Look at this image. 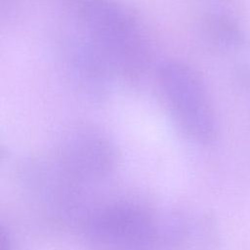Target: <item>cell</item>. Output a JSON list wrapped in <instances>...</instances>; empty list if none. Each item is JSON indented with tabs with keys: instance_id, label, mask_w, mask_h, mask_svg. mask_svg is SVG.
<instances>
[{
	"instance_id": "cell-5",
	"label": "cell",
	"mask_w": 250,
	"mask_h": 250,
	"mask_svg": "<svg viewBox=\"0 0 250 250\" xmlns=\"http://www.w3.org/2000/svg\"><path fill=\"white\" fill-rule=\"evenodd\" d=\"M88 227L95 241L117 250H148L156 237L150 219L129 205L102 210L93 216Z\"/></svg>"
},
{
	"instance_id": "cell-6",
	"label": "cell",
	"mask_w": 250,
	"mask_h": 250,
	"mask_svg": "<svg viewBox=\"0 0 250 250\" xmlns=\"http://www.w3.org/2000/svg\"><path fill=\"white\" fill-rule=\"evenodd\" d=\"M201 27L207 39L223 51H245L250 49V40L230 17L211 12L204 15Z\"/></svg>"
},
{
	"instance_id": "cell-4",
	"label": "cell",
	"mask_w": 250,
	"mask_h": 250,
	"mask_svg": "<svg viewBox=\"0 0 250 250\" xmlns=\"http://www.w3.org/2000/svg\"><path fill=\"white\" fill-rule=\"evenodd\" d=\"M58 166L72 177L98 178L116 163V149L107 135L92 124H76L66 130L57 150Z\"/></svg>"
},
{
	"instance_id": "cell-1",
	"label": "cell",
	"mask_w": 250,
	"mask_h": 250,
	"mask_svg": "<svg viewBox=\"0 0 250 250\" xmlns=\"http://www.w3.org/2000/svg\"><path fill=\"white\" fill-rule=\"evenodd\" d=\"M94 43L116 79L139 82L151 64V47L138 17L119 0H58Z\"/></svg>"
},
{
	"instance_id": "cell-7",
	"label": "cell",
	"mask_w": 250,
	"mask_h": 250,
	"mask_svg": "<svg viewBox=\"0 0 250 250\" xmlns=\"http://www.w3.org/2000/svg\"><path fill=\"white\" fill-rule=\"evenodd\" d=\"M235 77L242 88L250 91V62L239 64L235 70Z\"/></svg>"
},
{
	"instance_id": "cell-3",
	"label": "cell",
	"mask_w": 250,
	"mask_h": 250,
	"mask_svg": "<svg viewBox=\"0 0 250 250\" xmlns=\"http://www.w3.org/2000/svg\"><path fill=\"white\" fill-rule=\"evenodd\" d=\"M57 48L59 60L72 87L87 101L104 103L109 97L116 77L94 43L78 29L61 35Z\"/></svg>"
},
{
	"instance_id": "cell-2",
	"label": "cell",
	"mask_w": 250,
	"mask_h": 250,
	"mask_svg": "<svg viewBox=\"0 0 250 250\" xmlns=\"http://www.w3.org/2000/svg\"><path fill=\"white\" fill-rule=\"evenodd\" d=\"M156 82L177 129L193 142L213 143L217 122L205 85L196 71L183 62L166 61L157 67Z\"/></svg>"
}]
</instances>
